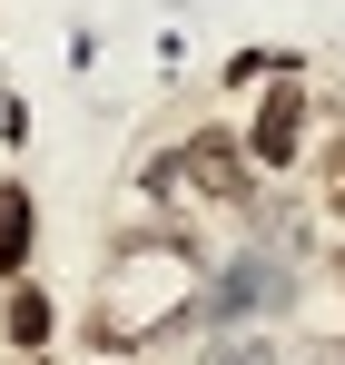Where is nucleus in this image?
Wrapping results in <instances>:
<instances>
[{
	"instance_id": "f257e3e1",
	"label": "nucleus",
	"mask_w": 345,
	"mask_h": 365,
	"mask_svg": "<svg viewBox=\"0 0 345 365\" xmlns=\"http://www.w3.org/2000/svg\"><path fill=\"white\" fill-rule=\"evenodd\" d=\"M187 306H197V237L187 227H118L79 336H89V356H148Z\"/></svg>"
},
{
	"instance_id": "f03ea898",
	"label": "nucleus",
	"mask_w": 345,
	"mask_h": 365,
	"mask_svg": "<svg viewBox=\"0 0 345 365\" xmlns=\"http://www.w3.org/2000/svg\"><path fill=\"white\" fill-rule=\"evenodd\" d=\"M148 178L168 187L177 217H217V227H237V217H247V197H257V168H247L237 128H187Z\"/></svg>"
},
{
	"instance_id": "7ed1b4c3",
	"label": "nucleus",
	"mask_w": 345,
	"mask_h": 365,
	"mask_svg": "<svg viewBox=\"0 0 345 365\" xmlns=\"http://www.w3.org/2000/svg\"><path fill=\"white\" fill-rule=\"evenodd\" d=\"M306 128H316V89H306V69H296V60H277L267 79H257V119L237 128V148H247L257 178H277V168L306 158Z\"/></svg>"
},
{
	"instance_id": "20e7f679",
	"label": "nucleus",
	"mask_w": 345,
	"mask_h": 365,
	"mask_svg": "<svg viewBox=\"0 0 345 365\" xmlns=\"http://www.w3.org/2000/svg\"><path fill=\"white\" fill-rule=\"evenodd\" d=\"M0 346L20 356V346H50V287L20 267V277H0Z\"/></svg>"
},
{
	"instance_id": "39448f33",
	"label": "nucleus",
	"mask_w": 345,
	"mask_h": 365,
	"mask_svg": "<svg viewBox=\"0 0 345 365\" xmlns=\"http://www.w3.org/2000/svg\"><path fill=\"white\" fill-rule=\"evenodd\" d=\"M30 247H40V197H30L20 178H0V277H20Z\"/></svg>"
},
{
	"instance_id": "423d86ee",
	"label": "nucleus",
	"mask_w": 345,
	"mask_h": 365,
	"mask_svg": "<svg viewBox=\"0 0 345 365\" xmlns=\"http://www.w3.org/2000/svg\"><path fill=\"white\" fill-rule=\"evenodd\" d=\"M306 158H316V168H306V197H316V217H336V227H345V119L326 128Z\"/></svg>"
},
{
	"instance_id": "0eeeda50",
	"label": "nucleus",
	"mask_w": 345,
	"mask_h": 365,
	"mask_svg": "<svg viewBox=\"0 0 345 365\" xmlns=\"http://www.w3.org/2000/svg\"><path fill=\"white\" fill-rule=\"evenodd\" d=\"M267 297H277V267H237L227 287H217V306H207V316H227V326H237V316H257Z\"/></svg>"
},
{
	"instance_id": "6e6552de",
	"label": "nucleus",
	"mask_w": 345,
	"mask_h": 365,
	"mask_svg": "<svg viewBox=\"0 0 345 365\" xmlns=\"http://www.w3.org/2000/svg\"><path fill=\"white\" fill-rule=\"evenodd\" d=\"M277 60H287V50H237V60H227V89H257Z\"/></svg>"
},
{
	"instance_id": "1a4fd4ad",
	"label": "nucleus",
	"mask_w": 345,
	"mask_h": 365,
	"mask_svg": "<svg viewBox=\"0 0 345 365\" xmlns=\"http://www.w3.org/2000/svg\"><path fill=\"white\" fill-rule=\"evenodd\" d=\"M227 365H277V346H237V356Z\"/></svg>"
},
{
	"instance_id": "9d476101",
	"label": "nucleus",
	"mask_w": 345,
	"mask_h": 365,
	"mask_svg": "<svg viewBox=\"0 0 345 365\" xmlns=\"http://www.w3.org/2000/svg\"><path fill=\"white\" fill-rule=\"evenodd\" d=\"M10 365H59V356H50V346H20V356H10Z\"/></svg>"
},
{
	"instance_id": "9b49d317",
	"label": "nucleus",
	"mask_w": 345,
	"mask_h": 365,
	"mask_svg": "<svg viewBox=\"0 0 345 365\" xmlns=\"http://www.w3.org/2000/svg\"><path fill=\"white\" fill-rule=\"evenodd\" d=\"M336 287H345V237H336Z\"/></svg>"
},
{
	"instance_id": "f8f14e48",
	"label": "nucleus",
	"mask_w": 345,
	"mask_h": 365,
	"mask_svg": "<svg viewBox=\"0 0 345 365\" xmlns=\"http://www.w3.org/2000/svg\"><path fill=\"white\" fill-rule=\"evenodd\" d=\"M336 365H345V356H336Z\"/></svg>"
}]
</instances>
